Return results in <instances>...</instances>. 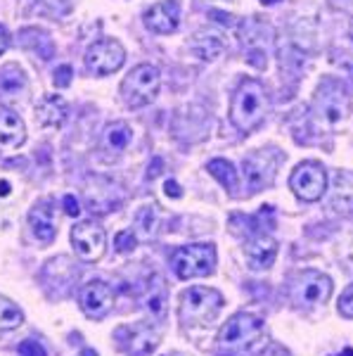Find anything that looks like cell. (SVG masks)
Returning <instances> with one entry per match:
<instances>
[{"label":"cell","instance_id":"obj_10","mask_svg":"<svg viewBox=\"0 0 353 356\" xmlns=\"http://www.w3.org/2000/svg\"><path fill=\"white\" fill-rule=\"evenodd\" d=\"M332 295V280L320 271H304L299 273L297 283L292 288V297L299 307H318L325 304Z\"/></svg>","mask_w":353,"mask_h":356},{"label":"cell","instance_id":"obj_20","mask_svg":"<svg viewBox=\"0 0 353 356\" xmlns=\"http://www.w3.org/2000/svg\"><path fill=\"white\" fill-rule=\"evenodd\" d=\"M128 335L126 340V354L128 356H147L157 349L159 344V332L150 325H138V328H130V330H123Z\"/></svg>","mask_w":353,"mask_h":356},{"label":"cell","instance_id":"obj_34","mask_svg":"<svg viewBox=\"0 0 353 356\" xmlns=\"http://www.w3.org/2000/svg\"><path fill=\"white\" fill-rule=\"evenodd\" d=\"M8 45H10V36H8V31H5V26L0 24V55L8 50Z\"/></svg>","mask_w":353,"mask_h":356},{"label":"cell","instance_id":"obj_26","mask_svg":"<svg viewBox=\"0 0 353 356\" xmlns=\"http://www.w3.org/2000/svg\"><path fill=\"white\" fill-rule=\"evenodd\" d=\"M24 323V314L12 300L0 297V330H15Z\"/></svg>","mask_w":353,"mask_h":356},{"label":"cell","instance_id":"obj_41","mask_svg":"<svg viewBox=\"0 0 353 356\" xmlns=\"http://www.w3.org/2000/svg\"><path fill=\"white\" fill-rule=\"evenodd\" d=\"M351 36H353V19H351Z\"/></svg>","mask_w":353,"mask_h":356},{"label":"cell","instance_id":"obj_8","mask_svg":"<svg viewBox=\"0 0 353 356\" xmlns=\"http://www.w3.org/2000/svg\"><path fill=\"white\" fill-rule=\"evenodd\" d=\"M289 188L304 202H318L327 188L325 169L318 162H301L289 176Z\"/></svg>","mask_w":353,"mask_h":356},{"label":"cell","instance_id":"obj_38","mask_svg":"<svg viewBox=\"0 0 353 356\" xmlns=\"http://www.w3.org/2000/svg\"><path fill=\"white\" fill-rule=\"evenodd\" d=\"M81 356H98V352H95V349H83Z\"/></svg>","mask_w":353,"mask_h":356},{"label":"cell","instance_id":"obj_1","mask_svg":"<svg viewBox=\"0 0 353 356\" xmlns=\"http://www.w3.org/2000/svg\"><path fill=\"white\" fill-rule=\"evenodd\" d=\"M266 114H268V95H266V88L259 81H254V79L242 81L230 102V122L242 134H252L254 129L261 126Z\"/></svg>","mask_w":353,"mask_h":356},{"label":"cell","instance_id":"obj_9","mask_svg":"<svg viewBox=\"0 0 353 356\" xmlns=\"http://www.w3.org/2000/svg\"><path fill=\"white\" fill-rule=\"evenodd\" d=\"M123 60H126V50L114 38H102V41L90 45L85 53V67L95 76H110V74L119 72Z\"/></svg>","mask_w":353,"mask_h":356},{"label":"cell","instance_id":"obj_43","mask_svg":"<svg viewBox=\"0 0 353 356\" xmlns=\"http://www.w3.org/2000/svg\"><path fill=\"white\" fill-rule=\"evenodd\" d=\"M351 72H353V69H351Z\"/></svg>","mask_w":353,"mask_h":356},{"label":"cell","instance_id":"obj_6","mask_svg":"<svg viewBox=\"0 0 353 356\" xmlns=\"http://www.w3.org/2000/svg\"><path fill=\"white\" fill-rule=\"evenodd\" d=\"M264 335V321L252 314H235L218 332V344L223 349H247Z\"/></svg>","mask_w":353,"mask_h":356},{"label":"cell","instance_id":"obj_32","mask_svg":"<svg viewBox=\"0 0 353 356\" xmlns=\"http://www.w3.org/2000/svg\"><path fill=\"white\" fill-rule=\"evenodd\" d=\"M62 204H64V211L69 216H78V214H81V204H78V200L74 197V195H64Z\"/></svg>","mask_w":353,"mask_h":356},{"label":"cell","instance_id":"obj_22","mask_svg":"<svg viewBox=\"0 0 353 356\" xmlns=\"http://www.w3.org/2000/svg\"><path fill=\"white\" fill-rule=\"evenodd\" d=\"M353 174L349 171H339L337 178H334V197H332V207L339 211V214H349L353 209V183H351Z\"/></svg>","mask_w":353,"mask_h":356},{"label":"cell","instance_id":"obj_7","mask_svg":"<svg viewBox=\"0 0 353 356\" xmlns=\"http://www.w3.org/2000/svg\"><path fill=\"white\" fill-rule=\"evenodd\" d=\"M71 245L78 259L88 264L100 261L107 250V233L98 221H78L71 228Z\"/></svg>","mask_w":353,"mask_h":356},{"label":"cell","instance_id":"obj_35","mask_svg":"<svg viewBox=\"0 0 353 356\" xmlns=\"http://www.w3.org/2000/svg\"><path fill=\"white\" fill-rule=\"evenodd\" d=\"M212 17H218V22H221V24H227V26H232V24H235V22H232V17H230V15H223V13H218V10H214Z\"/></svg>","mask_w":353,"mask_h":356},{"label":"cell","instance_id":"obj_13","mask_svg":"<svg viewBox=\"0 0 353 356\" xmlns=\"http://www.w3.org/2000/svg\"><path fill=\"white\" fill-rule=\"evenodd\" d=\"M180 22V8L175 0H162L152 5L145 15V24L155 33H173Z\"/></svg>","mask_w":353,"mask_h":356},{"label":"cell","instance_id":"obj_25","mask_svg":"<svg viewBox=\"0 0 353 356\" xmlns=\"http://www.w3.org/2000/svg\"><path fill=\"white\" fill-rule=\"evenodd\" d=\"M209 174L227 191H237V171L227 159H212L209 162Z\"/></svg>","mask_w":353,"mask_h":356},{"label":"cell","instance_id":"obj_15","mask_svg":"<svg viewBox=\"0 0 353 356\" xmlns=\"http://www.w3.org/2000/svg\"><path fill=\"white\" fill-rule=\"evenodd\" d=\"M28 223H31V231L36 235L38 243L43 245H50L55 240V209H53V200L45 197L41 200L36 207L31 209V214H28Z\"/></svg>","mask_w":353,"mask_h":356},{"label":"cell","instance_id":"obj_2","mask_svg":"<svg viewBox=\"0 0 353 356\" xmlns=\"http://www.w3.org/2000/svg\"><path fill=\"white\" fill-rule=\"evenodd\" d=\"M162 86V74L155 65H138L130 69L128 76L121 81V100L130 110H140V107L150 105L159 93Z\"/></svg>","mask_w":353,"mask_h":356},{"label":"cell","instance_id":"obj_24","mask_svg":"<svg viewBox=\"0 0 353 356\" xmlns=\"http://www.w3.org/2000/svg\"><path fill=\"white\" fill-rule=\"evenodd\" d=\"M130 138H133V131H130V126L126 122H114L105 129V143L114 152L126 150Z\"/></svg>","mask_w":353,"mask_h":356},{"label":"cell","instance_id":"obj_16","mask_svg":"<svg viewBox=\"0 0 353 356\" xmlns=\"http://www.w3.org/2000/svg\"><path fill=\"white\" fill-rule=\"evenodd\" d=\"M26 140V126L19 114L0 112V152L10 154L19 150Z\"/></svg>","mask_w":353,"mask_h":356},{"label":"cell","instance_id":"obj_31","mask_svg":"<svg viewBox=\"0 0 353 356\" xmlns=\"http://www.w3.org/2000/svg\"><path fill=\"white\" fill-rule=\"evenodd\" d=\"M71 67L69 65H62L60 69L55 72V86L57 88H67V86L71 83Z\"/></svg>","mask_w":353,"mask_h":356},{"label":"cell","instance_id":"obj_29","mask_svg":"<svg viewBox=\"0 0 353 356\" xmlns=\"http://www.w3.org/2000/svg\"><path fill=\"white\" fill-rule=\"evenodd\" d=\"M17 356H48V352H45V347L41 342L24 340L19 344V349H17Z\"/></svg>","mask_w":353,"mask_h":356},{"label":"cell","instance_id":"obj_42","mask_svg":"<svg viewBox=\"0 0 353 356\" xmlns=\"http://www.w3.org/2000/svg\"><path fill=\"white\" fill-rule=\"evenodd\" d=\"M173 356H185V354H173Z\"/></svg>","mask_w":353,"mask_h":356},{"label":"cell","instance_id":"obj_37","mask_svg":"<svg viewBox=\"0 0 353 356\" xmlns=\"http://www.w3.org/2000/svg\"><path fill=\"white\" fill-rule=\"evenodd\" d=\"M159 166H162V159H157L155 162V169L150 166V174H147V178H155V176H159Z\"/></svg>","mask_w":353,"mask_h":356},{"label":"cell","instance_id":"obj_17","mask_svg":"<svg viewBox=\"0 0 353 356\" xmlns=\"http://www.w3.org/2000/svg\"><path fill=\"white\" fill-rule=\"evenodd\" d=\"M244 257H247L249 266H252L254 271L270 268L277 257V243L270 235H254L247 243V247H244Z\"/></svg>","mask_w":353,"mask_h":356},{"label":"cell","instance_id":"obj_18","mask_svg":"<svg viewBox=\"0 0 353 356\" xmlns=\"http://www.w3.org/2000/svg\"><path fill=\"white\" fill-rule=\"evenodd\" d=\"M26 90H28L26 76L17 65H8L0 72V102L15 105V102H19L26 95Z\"/></svg>","mask_w":353,"mask_h":356},{"label":"cell","instance_id":"obj_11","mask_svg":"<svg viewBox=\"0 0 353 356\" xmlns=\"http://www.w3.org/2000/svg\"><path fill=\"white\" fill-rule=\"evenodd\" d=\"M242 166H244V181H247V193L254 195L273 183L277 169V157L273 152L259 150L249 154V157H244Z\"/></svg>","mask_w":353,"mask_h":356},{"label":"cell","instance_id":"obj_40","mask_svg":"<svg viewBox=\"0 0 353 356\" xmlns=\"http://www.w3.org/2000/svg\"><path fill=\"white\" fill-rule=\"evenodd\" d=\"M261 3H268V5H273V3H280V0H261Z\"/></svg>","mask_w":353,"mask_h":356},{"label":"cell","instance_id":"obj_30","mask_svg":"<svg viewBox=\"0 0 353 356\" xmlns=\"http://www.w3.org/2000/svg\"><path fill=\"white\" fill-rule=\"evenodd\" d=\"M339 314L346 318H353V285L344 290V295L339 297Z\"/></svg>","mask_w":353,"mask_h":356},{"label":"cell","instance_id":"obj_27","mask_svg":"<svg viewBox=\"0 0 353 356\" xmlns=\"http://www.w3.org/2000/svg\"><path fill=\"white\" fill-rule=\"evenodd\" d=\"M138 228H140V235L142 238H152L155 233V226H157V207H142L138 211Z\"/></svg>","mask_w":353,"mask_h":356},{"label":"cell","instance_id":"obj_5","mask_svg":"<svg viewBox=\"0 0 353 356\" xmlns=\"http://www.w3.org/2000/svg\"><path fill=\"white\" fill-rule=\"evenodd\" d=\"M223 295L212 288H190L180 295V318L192 325H204L218 316Z\"/></svg>","mask_w":353,"mask_h":356},{"label":"cell","instance_id":"obj_21","mask_svg":"<svg viewBox=\"0 0 353 356\" xmlns=\"http://www.w3.org/2000/svg\"><path fill=\"white\" fill-rule=\"evenodd\" d=\"M190 50L195 53L199 60L204 62H212L216 60L221 53L225 50V43L218 33H212V31H199L190 43Z\"/></svg>","mask_w":353,"mask_h":356},{"label":"cell","instance_id":"obj_19","mask_svg":"<svg viewBox=\"0 0 353 356\" xmlns=\"http://www.w3.org/2000/svg\"><path fill=\"white\" fill-rule=\"evenodd\" d=\"M67 114H69V107L62 100L60 95H43L41 102L36 105V119L41 126H50V129H57L67 122Z\"/></svg>","mask_w":353,"mask_h":356},{"label":"cell","instance_id":"obj_23","mask_svg":"<svg viewBox=\"0 0 353 356\" xmlns=\"http://www.w3.org/2000/svg\"><path fill=\"white\" fill-rule=\"evenodd\" d=\"M145 307L155 316H164V312H166V285H164L162 275H155L150 280V285H147Z\"/></svg>","mask_w":353,"mask_h":356},{"label":"cell","instance_id":"obj_36","mask_svg":"<svg viewBox=\"0 0 353 356\" xmlns=\"http://www.w3.org/2000/svg\"><path fill=\"white\" fill-rule=\"evenodd\" d=\"M8 195H10V183L0 181V197H8Z\"/></svg>","mask_w":353,"mask_h":356},{"label":"cell","instance_id":"obj_39","mask_svg":"<svg viewBox=\"0 0 353 356\" xmlns=\"http://www.w3.org/2000/svg\"><path fill=\"white\" fill-rule=\"evenodd\" d=\"M339 356H353V349H351V347H346L344 352H341Z\"/></svg>","mask_w":353,"mask_h":356},{"label":"cell","instance_id":"obj_3","mask_svg":"<svg viewBox=\"0 0 353 356\" xmlns=\"http://www.w3.org/2000/svg\"><path fill=\"white\" fill-rule=\"evenodd\" d=\"M351 112V100L346 93L344 83L334 81V79H325L316 90L313 97V114L318 117V122L327 126H337L349 117Z\"/></svg>","mask_w":353,"mask_h":356},{"label":"cell","instance_id":"obj_33","mask_svg":"<svg viewBox=\"0 0 353 356\" xmlns=\"http://www.w3.org/2000/svg\"><path fill=\"white\" fill-rule=\"evenodd\" d=\"M166 195H169V197L178 200V197H183V191H180V186L175 181H166Z\"/></svg>","mask_w":353,"mask_h":356},{"label":"cell","instance_id":"obj_12","mask_svg":"<svg viewBox=\"0 0 353 356\" xmlns=\"http://www.w3.org/2000/svg\"><path fill=\"white\" fill-rule=\"evenodd\" d=\"M78 304L88 318H105L114 307V292L102 280H90L78 290Z\"/></svg>","mask_w":353,"mask_h":356},{"label":"cell","instance_id":"obj_4","mask_svg":"<svg viewBox=\"0 0 353 356\" xmlns=\"http://www.w3.org/2000/svg\"><path fill=\"white\" fill-rule=\"evenodd\" d=\"M171 266H173V271L180 280L212 275L216 268V247L212 243L178 247L171 254Z\"/></svg>","mask_w":353,"mask_h":356},{"label":"cell","instance_id":"obj_28","mask_svg":"<svg viewBox=\"0 0 353 356\" xmlns=\"http://www.w3.org/2000/svg\"><path fill=\"white\" fill-rule=\"evenodd\" d=\"M135 243H138V238H135L133 231H121V233H117V238H114V247H117V252H121V254L133 252Z\"/></svg>","mask_w":353,"mask_h":356},{"label":"cell","instance_id":"obj_14","mask_svg":"<svg viewBox=\"0 0 353 356\" xmlns=\"http://www.w3.org/2000/svg\"><path fill=\"white\" fill-rule=\"evenodd\" d=\"M85 195H88V207L95 214H107V211L117 209L123 202L121 188L112 181H102V178H98L95 188H88Z\"/></svg>","mask_w":353,"mask_h":356}]
</instances>
